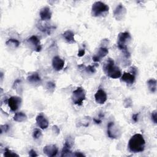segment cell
<instances>
[{"mask_svg":"<svg viewBox=\"0 0 157 157\" xmlns=\"http://www.w3.org/2000/svg\"><path fill=\"white\" fill-rule=\"evenodd\" d=\"M95 101L98 104H102L107 101V94L102 90H99L94 94Z\"/></svg>","mask_w":157,"mask_h":157,"instance_id":"cell-10","label":"cell"},{"mask_svg":"<svg viewBox=\"0 0 157 157\" xmlns=\"http://www.w3.org/2000/svg\"><path fill=\"white\" fill-rule=\"evenodd\" d=\"M145 141L140 134H136L129 140L128 147L131 151L134 153L142 152L144 150Z\"/></svg>","mask_w":157,"mask_h":157,"instance_id":"cell-1","label":"cell"},{"mask_svg":"<svg viewBox=\"0 0 157 157\" xmlns=\"http://www.w3.org/2000/svg\"><path fill=\"white\" fill-rule=\"evenodd\" d=\"M136 74L129 72H124L121 76V81L126 82L128 84H132L135 80Z\"/></svg>","mask_w":157,"mask_h":157,"instance_id":"cell-16","label":"cell"},{"mask_svg":"<svg viewBox=\"0 0 157 157\" xmlns=\"http://www.w3.org/2000/svg\"><path fill=\"white\" fill-rule=\"evenodd\" d=\"M28 42L30 44H31L34 48V50L37 52H39L41 49H42V46H41V44H40V40L39 39L37 38V36H31L28 39Z\"/></svg>","mask_w":157,"mask_h":157,"instance_id":"cell-13","label":"cell"},{"mask_svg":"<svg viewBox=\"0 0 157 157\" xmlns=\"http://www.w3.org/2000/svg\"><path fill=\"white\" fill-rule=\"evenodd\" d=\"M131 39V37L130 34L128 32L120 33L118 36V47L123 52L126 58H128L130 56V54L127 49L126 44L127 42H129Z\"/></svg>","mask_w":157,"mask_h":157,"instance_id":"cell-3","label":"cell"},{"mask_svg":"<svg viewBox=\"0 0 157 157\" xmlns=\"http://www.w3.org/2000/svg\"><path fill=\"white\" fill-rule=\"evenodd\" d=\"M109 7L101 1L95 2L91 7V14L94 17H99L103 14L106 15L109 12Z\"/></svg>","mask_w":157,"mask_h":157,"instance_id":"cell-4","label":"cell"},{"mask_svg":"<svg viewBox=\"0 0 157 157\" xmlns=\"http://www.w3.org/2000/svg\"><path fill=\"white\" fill-rule=\"evenodd\" d=\"M126 13V8L122 4H120L118 5L116 9H115L113 12V15L116 20H121L124 18Z\"/></svg>","mask_w":157,"mask_h":157,"instance_id":"cell-8","label":"cell"},{"mask_svg":"<svg viewBox=\"0 0 157 157\" xmlns=\"http://www.w3.org/2000/svg\"><path fill=\"white\" fill-rule=\"evenodd\" d=\"M37 27L38 28V29L39 30L42 31V32L47 33L48 34H50L51 30L53 29V28H55L54 26H52L50 25H47V24H45L44 25L42 24H37Z\"/></svg>","mask_w":157,"mask_h":157,"instance_id":"cell-20","label":"cell"},{"mask_svg":"<svg viewBox=\"0 0 157 157\" xmlns=\"http://www.w3.org/2000/svg\"><path fill=\"white\" fill-rule=\"evenodd\" d=\"M29 155L30 156H32V157H35V156H37V154L36 153V152L34 150H31L29 151Z\"/></svg>","mask_w":157,"mask_h":157,"instance_id":"cell-30","label":"cell"},{"mask_svg":"<svg viewBox=\"0 0 157 157\" xmlns=\"http://www.w3.org/2000/svg\"><path fill=\"white\" fill-rule=\"evenodd\" d=\"M27 79L28 82L31 83H38L41 81V78L37 72H35L28 76Z\"/></svg>","mask_w":157,"mask_h":157,"instance_id":"cell-19","label":"cell"},{"mask_svg":"<svg viewBox=\"0 0 157 157\" xmlns=\"http://www.w3.org/2000/svg\"><path fill=\"white\" fill-rule=\"evenodd\" d=\"M43 151L48 156L53 157L56 156L58 153V148L55 145H46L43 148Z\"/></svg>","mask_w":157,"mask_h":157,"instance_id":"cell-11","label":"cell"},{"mask_svg":"<svg viewBox=\"0 0 157 157\" xmlns=\"http://www.w3.org/2000/svg\"><path fill=\"white\" fill-rule=\"evenodd\" d=\"M40 19L43 21L48 20L52 17V12L50 11V9L48 7H45L41 9L39 12Z\"/></svg>","mask_w":157,"mask_h":157,"instance_id":"cell-15","label":"cell"},{"mask_svg":"<svg viewBox=\"0 0 157 157\" xmlns=\"http://www.w3.org/2000/svg\"><path fill=\"white\" fill-rule=\"evenodd\" d=\"M64 65V61L58 56H55L52 59V66L53 69L56 71H59L61 70Z\"/></svg>","mask_w":157,"mask_h":157,"instance_id":"cell-9","label":"cell"},{"mask_svg":"<svg viewBox=\"0 0 157 157\" xmlns=\"http://www.w3.org/2000/svg\"><path fill=\"white\" fill-rule=\"evenodd\" d=\"M6 45L10 47H13V48H17L20 45V42L15 39L10 38L6 42Z\"/></svg>","mask_w":157,"mask_h":157,"instance_id":"cell-23","label":"cell"},{"mask_svg":"<svg viewBox=\"0 0 157 157\" xmlns=\"http://www.w3.org/2000/svg\"><path fill=\"white\" fill-rule=\"evenodd\" d=\"M47 88L50 90H52V91H53L55 89V84L53 82H48L47 85Z\"/></svg>","mask_w":157,"mask_h":157,"instance_id":"cell-29","label":"cell"},{"mask_svg":"<svg viewBox=\"0 0 157 157\" xmlns=\"http://www.w3.org/2000/svg\"><path fill=\"white\" fill-rule=\"evenodd\" d=\"M147 85L149 90L152 92L155 93L156 90V80L154 78H151L148 80Z\"/></svg>","mask_w":157,"mask_h":157,"instance_id":"cell-22","label":"cell"},{"mask_svg":"<svg viewBox=\"0 0 157 157\" xmlns=\"http://www.w3.org/2000/svg\"><path fill=\"white\" fill-rule=\"evenodd\" d=\"M85 99V91L82 87H77L72 92V100L75 104L81 105Z\"/></svg>","mask_w":157,"mask_h":157,"instance_id":"cell-5","label":"cell"},{"mask_svg":"<svg viewBox=\"0 0 157 157\" xmlns=\"http://www.w3.org/2000/svg\"><path fill=\"white\" fill-rule=\"evenodd\" d=\"M37 124L42 129H46L48 126V121L42 113L38 115L36 118Z\"/></svg>","mask_w":157,"mask_h":157,"instance_id":"cell-14","label":"cell"},{"mask_svg":"<svg viewBox=\"0 0 157 157\" xmlns=\"http://www.w3.org/2000/svg\"><path fill=\"white\" fill-rule=\"evenodd\" d=\"M63 36L66 40V41L69 44H74L75 42V40L74 39V34L71 30L66 31L63 34Z\"/></svg>","mask_w":157,"mask_h":157,"instance_id":"cell-17","label":"cell"},{"mask_svg":"<svg viewBox=\"0 0 157 157\" xmlns=\"http://www.w3.org/2000/svg\"><path fill=\"white\" fill-rule=\"evenodd\" d=\"M9 129V126L8 124H4V125H2L1 126V133H2L3 132H6Z\"/></svg>","mask_w":157,"mask_h":157,"instance_id":"cell-28","label":"cell"},{"mask_svg":"<svg viewBox=\"0 0 157 157\" xmlns=\"http://www.w3.org/2000/svg\"><path fill=\"white\" fill-rule=\"evenodd\" d=\"M108 52L109 50L107 48L101 47L99 48L96 54L93 56L92 59L94 62H99L101 61V58L105 57L108 54Z\"/></svg>","mask_w":157,"mask_h":157,"instance_id":"cell-12","label":"cell"},{"mask_svg":"<svg viewBox=\"0 0 157 157\" xmlns=\"http://www.w3.org/2000/svg\"><path fill=\"white\" fill-rule=\"evenodd\" d=\"M138 115L139 113H135L132 115V120L134 122H137L138 121Z\"/></svg>","mask_w":157,"mask_h":157,"instance_id":"cell-32","label":"cell"},{"mask_svg":"<svg viewBox=\"0 0 157 157\" xmlns=\"http://www.w3.org/2000/svg\"><path fill=\"white\" fill-rule=\"evenodd\" d=\"M21 99L18 96H12L9 98L7 104L12 111H16L20 106Z\"/></svg>","mask_w":157,"mask_h":157,"instance_id":"cell-7","label":"cell"},{"mask_svg":"<svg viewBox=\"0 0 157 157\" xmlns=\"http://www.w3.org/2000/svg\"><path fill=\"white\" fill-rule=\"evenodd\" d=\"M86 70L88 72H90V73H94L96 71L94 69V66H88L86 68Z\"/></svg>","mask_w":157,"mask_h":157,"instance_id":"cell-27","label":"cell"},{"mask_svg":"<svg viewBox=\"0 0 157 157\" xmlns=\"http://www.w3.org/2000/svg\"><path fill=\"white\" fill-rule=\"evenodd\" d=\"M93 120L94 121V122H95L96 124H99V123H101V119L99 118H98V119L94 118H93Z\"/></svg>","mask_w":157,"mask_h":157,"instance_id":"cell-35","label":"cell"},{"mask_svg":"<svg viewBox=\"0 0 157 157\" xmlns=\"http://www.w3.org/2000/svg\"><path fill=\"white\" fill-rule=\"evenodd\" d=\"M71 145L68 140H66L64 145L63 146L62 152H61V156H72L71 154Z\"/></svg>","mask_w":157,"mask_h":157,"instance_id":"cell-18","label":"cell"},{"mask_svg":"<svg viewBox=\"0 0 157 157\" xmlns=\"http://www.w3.org/2000/svg\"><path fill=\"white\" fill-rule=\"evenodd\" d=\"M33 136L34 139H39V137H40L42 136V132L39 129H35L33 131Z\"/></svg>","mask_w":157,"mask_h":157,"instance_id":"cell-25","label":"cell"},{"mask_svg":"<svg viewBox=\"0 0 157 157\" xmlns=\"http://www.w3.org/2000/svg\"><path fill=\"white\" fill-rule=\"evenodd\" d=\"M4 155V156H18V155H17L15 152L12 151L8 148H5Z\"/></svg>","mask_w":157,"mask_h":157,"instance_id":"cell-24","label":"cell"},{"mask_svg":"<svg viewBox=\"0 0 157 157\" xmlns=\"http://www.w3.org/2000/svg\"><path fill=\"white\" fill-rule=\"evenodd\" d=\"M26 118H27V117L25 113L19 112L15 114V115L13 117V120L18 122H22V121H24L25 120H26Z\"/></svg>","mask_w":157,"mask_h":157,"instance_id":"cell-21","label":"cell"},{"mask_svg":"<svg viewBox=\"0 0 157 157\" xmlns=\"http://www.w3.org/2000/svg\"><path fill=\"white\" fill-rule=\"evenodd\" d=\"M85 50L83 49V50H79V52H78V56H83L84 55H85Z\"/></svg>","mask_w":157,"mask_h":157,"instance_id":"cell-33","label":"cell"},{"mask_svg":"<svg viewBox=\"0 0 157 157\" xmlns=\"http://www.w3.org/2000/svg\"><path fill=\"white\" fill-rule=\"evenodd\" d=\"M120 134V131L112 121H110L107 124V135L111 139L117 138Z\"/></svg>","mask_w":157,"mask_h":157,"instance_id":"cell-6","label":"cell"},{"mask_svg":"<svg viewBox=\"0 0 157 157\" xmlns=\"http://www.w3.org/2000/svg\"><path fill=\"white\" fill-rule=\"evenodd\" d=\"M73 156H85V155L83 153H82L81 152H78V151H75L74 154H73Z\"/></svg>","mask_w":157,"mask_h":157,"instance_id":"cell-31","label":"cell"},{"mask_svg":"<svg viewBox=\"0 0 157 157\" xmlns=\"http://www.w3.org/2000/svg\"><path fill=\"white\" fill-rule=\"evenodd\" d=\"M53 129L54 130V132H56L57 134H58L59 132V129H58V128L56 126H53Z\"/></svg>","mask_w":157,"mask_h":157,"instance_id":"cell-34","label":"cell"},{"mask_svg":"<svg viewBox=\"0 0 157 157\" xmlns=\"http://www.w3.org/2000/svg\"><path fill=\"white\" fill-rule=\"evenodd\" d=\"M156 111L154 110L151 113V119L156 124L157 123V118H156Z\"/></svg>","mask_w":157,"mask_h":157,"instance_id":"cell-26","label":"cell"},{"mask_svg":"<svg viewBox=\"0 0 157 157\" xmlns=\"http://www.w3.org/2000/svg\"><path fill=\"white\" fill-rule=\"evenodd\" d=\"M103 69L105 74L112 78H118L121 75V72L119 67L115 65L113 60L111 58L107 59L104 66Z\"/></svg>","mask_w":157,"mask_h":157,"instance_id":"cell-2","label":"cell"}]
</instances>
